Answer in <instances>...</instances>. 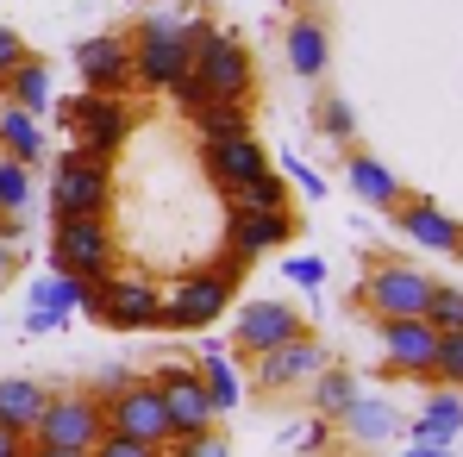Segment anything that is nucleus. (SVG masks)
<instances>
[{"label":"nucleus","mask_w":463,"mask_h":457,"mask_svg":"<svg viewBox=\"0 0 463 457\" xmlns=\"http://www.w3.org/2000/svg\"><path fill=\"white\" fill-rule=\"evenodd\" d=\"M132 38V88H175V81L188 76V63H194V19L182 25V19H169V13H151V19H138V32H126Z\"/></svg>","instance_id":"obj_1"},{"label":"nucleus","mask_w":463,"mask_h":457,"mask_svg":"<svg viewBox=\"0 0 463 457\" xmlns=\"http://www.w3.org/2000/svg\"><path fill=\"white\" fill-rule=\"evenodd\" d=\"M113 207V163L88 151H57V169H51V220H107Z\"/></svg>","instance_id":"obj_2"},{"label":"nucleus","mask_w":463,"mask_h":457,"mask_svg":"<svg viewBox=\"0 0 463 457\" xmlns=\"http://www.w3.org/2000/svg\"><path fill=\"white\" fill-rule=\"evenodd\" d=\"M188 70L207 81L213 100H250V88H257V57H250V44H244L238 32L207 25V19H194V63H188Z\"/></svg>","instance_id":"obj_3"},{"label":"nucleus","mask_w":463,"mask_h":457,"mask_svg":"<svg viewBox=\"0 0 463 457\" xmlns=\"http://www.w3.org/2000/svg\"><path fill=\"white\" fill-rule=\"evenodd\" d=\"M432 276L426 270H413V263H401V257H376L370 270H364V282H357V307L383 326V319H426V301H432Z\"/></svg>","instance_id":"obj_4"},{"label":"nucleus","mask_w":463,"mask_h":457,"mask_svg":"<svg viewBox=\"0 0 463 457\" xmlns=\"http://www.w3.org/2000/svg\"><path fill=\"white\" fill-rule=\"evenodd\" d=\"M63 126L76 132V151L113 163V157L126 151V138L138 132V113H132L126 94H88L81 88L76 100H63Z\"/></svg>","instance_id":"obj_5"},{"label":"nucleus","mask_w":463,"mask_h":457,"mask_svg":"<svg viewBox=\"0 0 463 457\" xmlns=\"http://www.w3.org/2000/svg\"><path fill=\"white\" fill-rule=\"evenodd\" d=\"M100 414H107V433H119V439H138V445H156V452L175 445L156 376H126L113 395H100Z\"/></svg>","instance_id":"obj_6"},{"label":"nucleus","mask_w":463,"mask_h":457,"mask_svg":"<svg viewBox=\"0 0 463 457\" xmlns=\"http://www.w3.org/2000/svg\"><path fill=\"white\" fill-rule=\"evenodd\" d=\"M81 313L113 332H151V326H163V289L145 276H107V282L81 289Z\"/></svg>","instance_id":"obj_7"},{"label":"nucleus","mask_w":463,"mask_h":457,"mask_svg":"<svg viewBox=\"0 0 463 457\" xmlns=\"http://www.w3.org/2000/svg\"><path fill=\"white\" fill-rule=\"evenodd\" d=\"M107 439V414H100V395L94 388H51L38 426H32V445H51V452H94Z\"/></svg>","instance_id":"obj_8"},{"label":"nucleus","mask_w":463,"mask_h":457,"mask_svg":"<svg viewBox=\"0 0 463 457\" xmlns=\"http://www.w3.org/2000/svg\"><path fill=\"white\" fill-rule=\"evenodd\" d=\"M232 289H238V282L220 276V263L175 276V282L163 289V326H169V332H207V326L232 307Z\"/></svg>","instance_id":"obj_9"},{"label":"nucleus","mask_w":463,"mask_h":457,"mask_svg":"<svg viewBox=\"0 0 463 457\" xmlns=\"http://www.w3.org/2000/svg\"><path fill=\"white\" fill-rule=\"evenodd\" d=\"M51 270L76 282L113 276V226L107 220H51Z\"/></svg>","instance_id":"obj_10"},{"label":"nucleus","mask_w":463,"mask_h":457,"mask_svg":"<svg viewBox=\"0 0 463 457\" xmlns=\"http://www.w3.org/2000/svg\"><path fill=\"white\" fill-rule=\"evenodd\" d=\"M151 376H156V388H163V407H169L175 439H201V433L220 426V414H213V401H207V388H201V370H194V364H156Z\"/></svg>","instance_id":"obj_11"},{"label":"nucleus","mask_w":463,"mask_h":457,"mask_svg":"<svg viewBox=\"0 0 463 457\" xmlns=\"http://www.w3.org/2000/svg\"><path fill=\"white\" fill-rule=\"evenodd\" d=\"M232 338H238L244 357H269V351L307 338V319H301V307H288V301H250V307H238V332Z\"/></svg>","instance_id":"obj_12"},{"label":"nucleus","mask_w":463,"mask_h":457,"mask_svg":"<svg viewBox=\"0 0 463 457\" xmlns=\"http://www.w3.org/2000/svg\"><path fill=\"white\" fill-rule=\"evenodd\" d=\"M76 76L88 94H132V38L100 32L76 44Z\"/></svg>","instance_id":"obj_13"},{"label":"nucleus","mask_w":463,"mask_h":457,"mask_svg":"<svg viewBox=\"0 0 463 457\" xmlns=\"http://www.w3.org/2000/svg\"><path fill=\"white\" fill-rule=\"evenodd\" d=\"M295 238V214H263V207H226V251L238 263H257Z\"/></svg>","instance_id":"obj_14"},{"label":"nucleus","mask_w":463,"mask_h":457,"mask_svg":"<svg viewBox=\"0 0 463 457\" xmlns=\"http://www.w3.org/2000/svg\"><path fill=\"white\" fill-rule=\"evenodd\" d=\"M383 338V370L388 376H413V382H432V351H439V332L426 319H383L376 326Z\"/></svg>","instance_id":"obj_15"},{"label":"nucleus","mask_w":463,"mask_h":457,"mask_svg":"<svg viewBox=\"0 0 463 457\" xmlns=\"http://www.w3.org/2000/svg\"><path fill=\"white\" fill-rule=\"evenodd\" d=\"M201 163H207V176H213L220 195H238V188H250L257 176H269V157H263V138H257V132L201 145Z\"/></svg>","instance_id":"obj_16"},{"label":"nucleus","mask_w":463,"mask_h":457,"mask_svg":"<svg viewBox=\"0 0 463 457\" xmlns=\"http://www.w3.org/2000/svg\"><path fill=\"white\" fill-rule=\"evenodd\" d=\"M332 357H326V345L319 338H295V345H282V351H269V357H257V395H288V388H307L319 370H326Z\"/></svg>","instance_id":"obj_17"},{"label":"nucleus","mask_w":463,"mask_h":457,"mask_svg":"<svg viewBox=\"0 0 463 457\" xmlns=\"http://www.w3.org/2000/svg\"><path fill=\"white\" fill-rule=\"evenodd\" d=\"M388 214H394L401 238H413L420 251H458V238H463V220H458V214H445L432 195H407V201L388 207Z\"/></svg>","instance_id":"obj_18"},{"label":"nucleus","mask_w":463,"mask_h":457,"mask_svg":"<svg viewBox=\"0 0 463 457\" xmlns=\"http://www.w3.org/2000/svg\"><path fill=\"white\" fill-rule=\"evenodd\" d=\"M458 433H463V388H432L426 407H420V420L407 426V439L413 445H432V452H451Z\"/></svg>","instance_id":"obj_19"},{"label":"nucleus","mask_w":463,"mask_h":457,"mask_svg":"<svg viewBox=\"0 0 463 457\" xmlns=\"http://www.w3.org/2000/svg\"><path fill=\"white\" fill-rule=\"evenodd\" d=\"M282 51H288V70H295L301 81H319L326 63H332V32H326L313 13H295L288 32H282Z\"/></svg>","instance_id":"obj_20"},{"label":"nucleus","mask_w":463,"mask_h":457,"mask_svg":"<svg viewBox=\"0 0 463 457\" xmlns=\"http://www.w3.org/2000/svg\"><path fill=\"white\" fill-rule=\"evenodd\" d=\"M345 182H351V195H357V201H370V207H401V201H407L401 176L388 169L383 157H370V151H351V157H345Z\"/></svg>","instance_id":"obj_21"},{"label":"nucleus","mask_w":463,"mask_h":457,"mask_svg":"<svg viewBox=\"0 0 463 457\" xmlns=\"http://www.w3.org/2000/svg\"><path fill=\"white\" fill-rule=\"evenodd\" d=\"M44 401H51V388H44V382L0 376V426H6V433H19V439H32V426H38Z\"/></svg>","instance_id":"obj_22"},{"label":"nucleus","mask_w":463,"mask_h":457,"mask_svg":"<svg viewBox=\"0 0 463 457\" xmlns=\"http://www.w3.org/2000/svg\"><path fill=\"white\" fill-rule=\"evenodd\" d=\"M307 401H313V414H319V420H332V426H338V420L364 401V382L351 376V370H338V364H326V370L307 382Z\"/></svg>","instance_id":"obj_23"},{"label":"nucleus","mask_w":463,"mask_h":457,"mask_svg":"<svg viewBox=\"0 0 463 457\" xmlns=\"http://www.w3.org/2000/svg\"><path fill=\"white\" fill-rule=\"evenodd\" d=\"M0 151L19 157L25 169H38L44 151H51V145H44V126H38L25 107H13V100H0Z\"/></svg>","instance_id":"obj_24"},{"label":"nucleus","mask_w":463,"mask_h":457,"mask_svg":"<svg viewBox=\"0 0 463 457\" xmlns=\"http://www.w3.org/2000/svg\"><path fill=\"white\" fill-rule=\"evenodd\" d=\"M0 100H13V107H25L32 119H38V113H51V100H57V88H51V63L25 51V63H19V70L6 76V88H0Z\"/></svg>","instance_id":"obj_25"},{"label":"nucleus","mask_w":463,"mask_h":457,"mask_svg":"<svg viewBox=\"0 0 463 457\" xmlns=\"http://www.w3.org/2000/svg\"><path fill=\"white\" fill-rule=\"evenodd\" d=\"M201 388H207V401H213V414H232L238 401H244V376L232 370V357L213 345V338H201Z\"/></svg>","instance_id":"obj_26"},{"label":"nucleus","mask_w":463,"mask_h":457,"mask_svg":"<svg viewBox=\"0 0 463 457\" xmlns=\"http://www.w3.org/2000/svg\"><path fill=\"white\" fill-rule=\"evenodd\" d=\"M338 426H345L357 445H388V439H401V414H394L388 401H376V395H364V401H357Z\"/></svg>","instance_id":"obj_27"},{"label":"nucleus","mask_w":463,"mask_h":457,"mask_svg":"<svg viewBox=\"0 0 463 457\" xmlns=\"http://www.w3.org/2000/svg\"><path fill=\"white\" fill-rule=\"evenodd\" d=\"M81 289L88 282H76V276H38L32 282V301H25V313H57V319H76L81 313Z\"/></svg>","instance_id":"obj_28"},{"label":"nucleus","mask_w":463,"mask_h":457,"mask_svg":"<svg viewBox=\"0 0 463 457\" xmlns=\"http://www.w3.org/2000/svg\"><path fill=\"white\" fill-rule=\"evenodd\" d=\"M194 119V132H201V145H213V138H238V132H250V107L244 100H207L201 113H188Z\"/></svg>","instance_id":"obj_29"},{"label":"nucleus","mask_w":463,"mask_h":457,"mask_svg":"<svg viewBox=\"0 0 463 457\" xmlns=\"http://www.w3.org/2000/svg\"><path fill=\"white\" fill-rule=\"evenodd\" d=\"M32 195H38L32 169H25L19 157H6V151H0V220H25Z\"/></svg>","instance_id":"obj_30"},{"label":"nucleus","mask_w":463,"mask_h":457,"mask_svg":"<svg viewBox=\"0 0 463 457\" xmlns=\"http://www.w3.org/2000/svg\"><path fill=\"white\" fill-rule=\"evenodd\" d=\"M313 126H319V138H332V145H351V138H357V113H351L345 94H319Z\"/></svg>","instance_id":"obj_31"},{"label":"nucleus","mask_w":463,"mask_h":457,"mask_svg":"<svg viewBox=\"0 0 463 457\" xmlns=\"http://www.w3.org/2000/svg\"><path fill=\"white\" fill-rule=\"evenodd\" d=\"M288 195H295V188H288V182H282V176L269 169V176H257L250 188L226 195V207H263V214H282V207H288Z\"/></svg>","instance_id":"obj_32"},{"label":"nucleus","mask_w":463,"mask_h":457,"mask_svg":"<svg viewBox=\"0 0 463 457\" xmlns=\"http://www.w3.org/2000/svg\"><path fill=\"white\" fill-rule=\"evenodd\" d=\"M432 388H463V332H439V351H432Z\"/></svg>","instance_id":"obj_33"},{"label":"nucleus","mask_w":463,"mask_h":457,"mask_svg":"<svg viewBox=\"0 0 463 457\" xmlns=\"http://www.w3.org/2000/svg\"><path fill=\"white\" fill-rule=\"evenodd\" d=\"M426 326H432V332H463V289L439 282L432 301H426Z\"/></svg>","instance_id":"obj_34"},{"label":"nucleus","mask_w":463,"mask_h":457,"mask_svg":"<svg viewBox=\"0 0 463 457\" xmlns=\"http://www.w3.org/2000/svg\"><path fill=\"white\" fill-rule=\"evenodd\" d=\"M282 182H288V188H301L307 201H319V195H326V176H319V169H307L301 157H288V163H282Z\"/></svg>","instance_id":"obj_35"},{"label":"nucleus","mask_w":463,"mask_h":457,"mask_svg":"<svg viewBox=\"0 0 463 457\" xmlns=\"http://www.w3.org/2000/svg\"><path fill=\"white\" fill-rule=\"evenodd\" d=\"M163 457H232V452H226V439H220V433H201V439H175Z\"/></svg>","instance_id":"obj_36"},{"label":"nucleus","mask_w":463,"mask_h":457,"mask_svg":"<svg viewBox=\"0 0 463 457\" xmlns=\"http://www.w3.org/2000/svg\"><path fill=\"white\" fill-rule=\"evenodd\" d=\"M288 445H301V452H326V445H332V420L313 414L307 426H288Z\"/></svg>","instance_id":"obj_37"},{"label":"nucleus","mask_w":463,"mask_h":457,"mask_svg":"<svg viewBox=\"0 0 463 457\" xmlns=\"http://www.w3.org/2000/svg\"><path fill=\"white\" fill-rule=\"evenodd\" d=\"M169 94H175V107H182V113H201V107H207V100H213V94H207V81L194 76V70H188V76L175 81V88H169Z\"/></svg>","instance_id":"obj_38"},{"label":"nucleus","mask_w":463,"mask_h":457,"mask_svg":"<svg viewBox=\"0 0 463 457\" xmlns=\"http://www.w3.org/2000/svg\"><path fill=\"white\" fill-rule=\"evenodd\" d=\"M282 276H288L295 289H319V282H326V263H319V257H288Z\"/></svg>","instance_id":"obj_39"},{"label":"nucleus","mask_w":463,"mask_h":457,"mask_svg":"<svg viewBox=\"0 0 463 457\" xmlns=\"http://www.w3.org/2000/svg\"><path fill=\"white\" fill-rule=\"evenodd\" d=\"M88 457H163V452H156V445H138V439H119V433H107V439H100V445H94Z\"/></svg>","instance_id":"obj_40"},{"label":"nucleus","mask_w":463,"mask_h":457,"mask_svg":"<svg viewBox=\"0 0 463 457\" xmlns=\"http://www.w3.org/2000/svg\"><path fill=\"white\" fill-rule=\"evenodd\" d=\"M25 63V38L13 32V25H0V88H6V76Z\"/></svg>","instance_id":"obj_41"},{"label":"nucleus","mask_w":463,"mask_h":457,"mask_svg":"<svg viewBox=\"0 0 463 457\" xmlns=\"http://www.w3.org/2000/svg\"><path fill=\"white\" fill-rule=\"evenodd\" d=\"M70 319H57V313H25V332L32 338H51V332H63Z\"/></svg>","instance_id":"obj_42"},{"label":"nucleus","mask_w":463,"mask_h":457,"mask_svg":"<svg viewBox=\"0 0 463 457\" xmlns=\"http://www.w3.org/2000/svg\"><path fill=\"white\" fill-rule=\"evenodd\" d=\"M25 452H32V439H19V433L0 426V457H25Z\"/></svg>","instance_id":"obj_43"},{"label":"nucleus","mask_w":463,"mask_h":457,"mask_svg":"<svg viewBox=\"0 0 463 457\" xmlns=\"http://www.w3.org/2000/svg\"><path fill=\"white\" fill-rule=\"evenodd\" d=\"M6 276H13V238L0 232V282H6Z\"/></svg>","instance_id":"obj_44"},{"label":"nucleus","mask_w":463,"mask_h":457,"mask_svg":"<svg viewBox=\"0 0 463 457\" xmlns=\"http://www.w3.org/2000/svg\"><path fill=\"white\" fill-rule=\"evenodd\" d=\"M25 457H88V452H51V445H32Z\"/></svg>","instance_id":"obj_45"},{"label":"nucleus","mask_w":463,"mask_h":457,"mask_svg":"<svg viewBox=\"0 0 463 457\" xmlns=\"http://www.w3.org/2000/svg\"><path fill=\"white\" fill-rule=\"evenodd\" d=\"M401 457H451V452H432V445H407Z\"/></svg>","instance_id":"obj_46"},{"label":"nucleus","mask_w":463,"mask_h":457,"mask_svg":"<svg viewBox=\"0 0 463 457\" xmlns=\"http://www.w3.org/2000/svg\"><path fill=\"white\" fill-rule=\"evenodd\" d=\"M295 6H301V13H313V6H319V0H295Z\"/></svg>","instance_id":"obj_47"},{"label":"nucleus","mask_w":463,"mask_h":457,"mask_svg":"<svg viewBox=\"0 0 463 457\" xmlns=\"http://www.w3.org/2000/svg\"><path fill=\"white\" fill-rule=\"evenodd\" d=\"M458 263H463V238H458Z\"/></svg>","instance_id":"obj_48"}]
</instances>
